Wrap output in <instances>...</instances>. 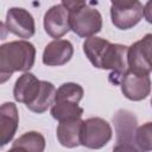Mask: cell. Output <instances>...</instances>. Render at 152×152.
I'll return each instance as SVG.
<instances>
[{"instance_id":"obj_1","label":"cell","mask_w":152,"mask_h":152,"mask_svg":"<svg viewBox=\"0 0 152 152\" xmlns=\"http://www.w3.org/2000/svg\"><path fill=\"white\" fill-rule=\"evenodd\" d=\"M83 51L90 63L99 69L112 70L109 82L118 86L122 74L127 70V46L112 44L100 37L87 38L83 43Z\"/></svg>"},{"instance_id":"obj_2","label":"cell","mask_w":152,"mask_h":152,"mask_svg":"<svg viewBox=\"0 0 152 152\" xmlns=\"http://www.w3.org/2000/svg\"><path fill=\"white\" fill-rule=\"evenodd\" d=\"M56 88L51 82L40 81L33 74L25 72L15 81L13 96L17 102L25 106L34 113L42 114L53 104Z\"/></svg>"},{"instance_id":"obj_3","label":"cell","mask_w":152,"mask_h":152,"mask_svg":"<svg viewBox=\"0 0 152 152\" xmlns=\"http://www.w3.org/2000/svg\"><path fill=\"white\" fill-rule=\"evenodd\" d=\"M36 48L27 40H13L0 45V84L15 71L27 72L34 64Z\"/></svg>"},{"instance_id":"obj_4","label":"cell","mask_w":152,"mask_h":152,"mask_svg":"<svg viewBox=\"0 0 152 152\" xmlns=\"http://www.w3.org/2000/svg\"><path fill=\"white\" fill-rule=\"evenodd\" d=\"M61 4L69 11L70 30L78 37L90 38L101 31L102 17L96 8L77 0H63Z\"/></svg>"},{"instance_id":"obj_5","label":"cell","mask_w":152,"mask_h":152,"mask_svg":"<svg viewBox=\"0 0 152 152\" xmlns=\"http://www.w3.org/2000/svg\"><path fill=\"white\" fill-rule=\"evenodd\" d=\"M112 135V127L106 120L101 118H89L82 122L80 141L84 147L99 150L109 142Z\"/></svg>"},{"instance_id":"obj_6","label":"cell","mask_w":152,"mask_h":152,"mask_svg":"<svg viewBox=\"0 0 152 152\" xmlns=\"http://www.w3.org/2000/svg\"><path fill=\"white\" fill-rule=\"evenodd\" d=\"M144 17V6L138 0H116L110 5V18L115 27L128 30Z\"/></svg>"},{"instance_id":"obj_7","label":"cell","mask_w":152,"mask_h":152,"mask_svg":"<svg viewBox=\"0 0 152 152\" xmlns=\"http://www.w3.org/2000/svg\"><path fill=\"white\" fill-rule=\"evenodd\" d=\"M152 34L147 33L142 39L133 43L127 48V69L137 75H150Z\"/></svg>"},{"instance_id":"obj_8","label":"cell","mask_w":152,"mask_h":152,"mask_svg":"<svg viewBox=\"0 0 152 152\" xmlns=\"http://www.w3.org/2000/svg\"><path fill=\"white\" fill-rule=\"evenodd\" d=\"M119 84L125 97L132 101H141L151 91L150 75H137L128 69L122 74Z\"/></svg>"},{"instance_id":"obj_9","label":"cell","mask_w":152,"mask_h":152,"mask_svg":"<svg viewBox=\"0 0 152 152\" xmlns=\"http://www.w3.org/2000/svg\"><path fill=\"white\" fill-rule=\"evenodd\" d=\"M6 28L19 38H31L36 32L32 14L21 7H12L6 14Z\"/></svg>"},{"instance_id":"obj_10","label":"cell","mask_w":152,"mask_h":152,"mask_svg":"<svg viewBox=\"0 0 152 152\" xmlns=\"http://www.w3.org/2000/svg\"><path fill=\"white\" fill-rule=\"evenodd\" d=\"M44 30L55 40L70 31L69 11L62 4H57L46 11L44 15Z\"/></svg>"},{"instance_id":"obj_11","label":"cell","mask_w":152,"mask_h":152,"mask_svg":"<svg viewBox=\"0 0 152 152\" xmlns=\"http://www.w3.org/2000/svg\"><path fill=\"white\" fill-rule=\"evenodd\" d=\"M19 125L18 108L13 102L0 106V148L7 145L17 133Z\"/></svg>"},{"instance_id":"obj_12","label":"cell","mask_w":152,"mask_h":152,"mask_svg":"<svg viewBox=\"0 0 152 152\" xmlns=\"http://www.w3.org/2000/svg\"><path fill=\"white\" fill-rule=\"evenodd\" d=\"M74 55L72 44L66 39H56L49 43L43 52V63L48 66L66 64Z\"/></svg>"},{"instance_id":"obj_13","label":"cell","mask_w":152,"mask_h":152,"mask_svg":"<svg viewBox=\"0 0 152 152\" xmlns=\"http://www.w3.org/2000/svg\"><path fill=\"white\" fill-rule=\"evenodd\" d=\"M116 133V144H134V133L138 127L135 115L126 109L118 110L113 116Z\"/></svg>"},{"instance_id":"obj_14","label":"cell","mask_w":152,"mask_h":152,"mask_svg":"<svg viewBox=\"0 0 152 152\" xmlns=\"http://www.w3.org/2000/svg\"><path fill=\"white\" fill-rule=\"evenodd\" d=\"M83 120L76 119V120H69L59 122L56 135L59 141V144L66 148H74L81 145V127H82Z\"/></svg>"},{"instance_id":"obj_15","label":"cell","mask_w":152,"mask_h":152,"mask_svg":"<svg viewBox=\"0 0 152 152\" xmlns=\"http://www.w3.org/2000/svg\"><path fill=\"white\" fill-rule=\"evenodd\" d=\"M50 113L55 120H57L58 122H63V121L81 119L83 114V108H81L78 103H74L69 101H59V102H53Z\"/></svg>"},{"instance_id":"obj_16","label":"cell","mask_w":152,"mask_h":152,"mask_svg":"<svg viewBox=\"0 0 152 152\" xmlns=\"http://www.w3.org/2000/svg\"><path fill=\"white\" fill-rule=\"evenodd\" d=\"M13 145L20 146L28 152H44L45 150V138L43 134L36 131L26 132L17 140H14Z\"/></svg>"},{"instance_id":"obj_17","label":"cell","mask_w":152,"mask_h":152,"mask_svg":"<svg viewBox=\"0 0 152 152\" xmlns=\"http://www.w3.org/2000/svg\"><path fill=\"white\" fill-rule=\"evenodd\" d=\"M83 88L74 82H66L63 83L55 94V100L53 102H59V101H69L74 103H78L82 97H83Z\"/></svg>"},{"instance_id":"obj_18","label":"cell","mask_w":152,"mask_h":152,"mask_svg":"<svg viewBox=\"0 0 152 152\" xmlns=\"http://www.w3.org/2000/svg\"><path fill=\"white\" fill-rule=\"evenodd\" d=\"M152 124L146 122L145 125L137 127L134 133V145L140 152H150L152 148Z\"/></svg>"},{"instance_id":"obj_19","label":"cell","mask_w":152,"mask_h":152,"mask_svg":"<svg viewBox=\"0 0 152 152\" xmlns=\"http://www.w3.org/2000/svg\"><path fill=\"white\" fill-rule=\"evenodd\" d=\"M113 152H140L134 144H116Z\"/></svg>"},{"instance_id":"obj_20","label":"cell","mask_w":152,"mask_h":152,"mask_svg":"<svg viewBox=\"0 0 152 152\" xmlns=\"http://www.w3.org/2000/svg\"><path fill=\"white\" fill-rule=\"evenodd\" d=\"M151 6H152V2L148 1V2L146 4V6L144 7V15H145V18H146V20H147L148 23L152 21V19H151Z\"/></svg>"},{"instance_id":"obj_21","label":"cell","mask_w":152,"mask_h":152,"mask_svg":"<svg viewBox=\"0 0 152 152\" xmlns=\"http://www.w3.org/2000/svg\"><path fill=\"white\" fill-rule=\"evenodd\" d=\"M7 33L8 31L6 28V25L2 21H0V39H5L7 37Z\"/></svg>"},{"instance_id":"obj_22","label":"cell","mask_w":152,"mask_h":152,"mask_svg":"<svg viewBox=\"0 0 152 152\" xmlns=\"http://www.w3.org/2000/svg\"><path fill=\"white\" fill-rule=\"evenodd\" d=\"M8 152H28V151H26L25 148H23V147H20V146L12 145V147H11V150H10Z\"/></svg>"}]
</instances>
